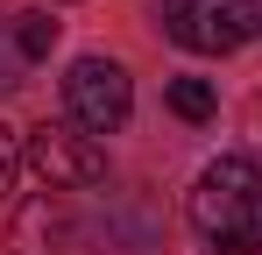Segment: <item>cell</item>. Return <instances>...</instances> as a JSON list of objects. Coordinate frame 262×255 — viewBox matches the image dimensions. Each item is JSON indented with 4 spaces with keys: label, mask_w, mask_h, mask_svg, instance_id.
I'll use <instances>...</instances> for the list:
<instances>
[{
    "label": "cell",
    "mask_w": 262,
    "mask_h": 255,
    "mask_svg": "<svg viewBox=\"0 0 262 255\" xmlns=\"http://www.w3.org/2000/svg\"><path fill=\"white\" fill-rule=\"evenodd\" d=\"M191 227L213 248L255 255L262 248V163L255 156H220L191 184Z\"/></svg>",
    "instance_id": "6da1fadb"
},
{
    "label": "cell",
    "mask_w": 262,
    "mask_h": 255,
    "mask_svg": "<svg viewBox=\"0 0 262 255\" xmlns=\"http://www.w3.org/2000/svg\"><path fill=\"white\" fill-rule=\"evenodd\" d=\"M163 29L199 57H227L248 36H262V7L255 0H163Z\"/></svg>",
    "instance_id": "7a4b0ae2"
},
{
    "label": "cell",
    "mask_w": 262,
    "mask_h": 255,
    "mask_svg": "<svg viewBox=\"0 0 262 255\" xmlns=\"http://www.w3.org/2000/svg\"><path fill=\"white\" fill-rule=\"evenodd\" d=\"M135 107V85L114 57H78L64 71V121H78L85 135H114Z\"/></svg>",
    "instance_id": "3957f363"
},
{
    "label": "cell",
    "mask_w": 262,
    "mask_h": 255,
    "mask_svg": "<svg viewBox=\"0 0 262 255\" xmlns=\"http://www.w3.org/2000/svg\"><path fill=\"white\" fill-rule=\"evenodd\" d=\"M29 163H36V177H43L50 192H85V184L106 177V149L78 121H43L29 135Z\"/></svg>",
    "instance_id": "277c9868"
},
{
    "label": "cell",
    "mask_w": 262,
    "mask_h": 255,
    "mask_svg": "<svg viewBox=\"0 0 262 255\" xmlns=\"http://www.w3.org/2000/svg\"><path fill=\"white\" fill-rule=\"evenodd\" d=\"M14 255H85V227L64 206V192H43L14 213Z\"/></svg>",
    "instance_id": "5b68a950"
},
{
    "label": "cell",
    "mask_w": 262,
    "mask_h": 255,
    "mask_svg": "<svg viewBox=\"0 0 262 255\" xmlns=\"http://www.w3.org/2000/svg\"><path fill=\"white\" fill-rule=\"evenodd\" d=\"M7 29H14V50H21V57H29V64H43L50 50H57V22H50L43 7H29V14H14V22H7Z\"/></svg>",
    "instance_id": "8992f818"
},
{
    "label": "cell",
    "mask_w": 262,
    "mask_h": 255,
    "mask_svg": "<svg viewBox=\"0 0 262 255\" xmlns=\"http://www.w3.org/2000/svg\"><path fill=\"white\" fill-rule=\"evenodd\" d=\"M220 92L206 78H170V114H184V121H213Z\"/></svg>",
    "instance_id": "52a82bcc"
},
{
    "label": "cell",
    "mask_w": 262,
    "mask_h": 255,
    "mask_svg": "<svg viewBox=\"0 0 262 255\" xmlns=\"http://www.w3.org/2000/svg\"><path fill=\"white\" fill-rule=\"evenodd\" d=\"M21 71H29V57L14 50V29L0 22V92H14V85H21Z\"/></svg>",
    "instance_id": "ba28073f"
},
{
    "label": "cell",
    "mask_w": 262,
    "mask_h": 255,
    "mask_svg": "<svg viewBox=\"0 0 262 255\" xmlns=\"http://www.w3.org/2000/svg\"><path fill=\"white\" fill-rule=\"evenodd\" d=\"M21 156H29V149L14 142V128H0V199L14 192V177H21Z\"/></svg>",
    "instance_id": "9c48e42d"
},
{
    "label": "cell",
    "mask_w": 262,
    "mask_h": 255,
    "mask_svg": "<svg viewBox=\"0 0 262 255\" xmlns=\"http://www.w3.org/2000/svg\"><path fill=\"white\" fill-rule=\"evenodd\" d=\"M248 128H255V135H262V99H255V107H248Z\"/></svg>",
    "instance_id": "30bf717a"
}]
</instances>
